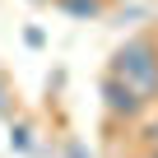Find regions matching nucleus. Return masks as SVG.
<instances>
[{
	"label": "nucleus",
	"instance_id": "obj_13",
	"mask_svg": "<svg viewBox=\"0 0 158 158\" xmlns=\"http://www.w3.org/2000/svg\"><path fill=\"white\" fill-rule=\"evenodd\" d=\"M135 158H149V153H135Z\"/></svg>",
	"mask_w": 158,
	"mask_h": 158
},
{
	"label": "nucleus",
	"instance_id": "obj_12",
	"mask_svg": "<svg viewBox=\"0 0 158 158\" xmlns=\"http://www.w3.org/2000/svg\"><path fill=\"white\" fill-rule=\"evenodd\" d=\"M144 153H149V158H158V149H144Z\"/></svg>",
	"mask_w": 158,
	"mask_h": 158
},
{
	"label": "nucleus",
	"instance_id": "obj_11",
	"mask_svg": "<svg viewBox=\"0 0 158 158\" xmlns=\"http://www.w3.org/2000/svg\"><path fill=\"white\" fill-rule=\"evenodd\" d=\"M28 5H51V0H28Z\"/></svg>",
	"mask_w": 158,
	"mask_h": 158
},
{
	"label": "nucleus",
	"instance_id": "obj_8",
	"mask_svg": "<svg viewBox=\"0 0 158 158\" xmlns=\"http://www.w3.org/2000/svg\"><path fill=\"white\" fill-rule=\"evenodd\" d=\"M60 158H93V149L79 139V135H65L60 139Z\"/></svg>",
	"mask_w": 158,
	"mask_h": 158
},
{
	"label": "nucleus",
	"instance_id": "obj_14",
	"mask_svg": "<svg viewBox=\"0 0 158 158\" xmlns=\"http://www.w3.org/2000/svg\"><path fill=\"white\" fill-rule=\"evenodd\" d=\"M112 5H116V0H112Z\"/></svg>",
	"mask_w": 158,
	"mask_h": 158
},
{
	"label": "nucleus",
	"instance_id": "obj_10",
	"mask_svg": "<svg viewBox=\"0 0 158 158\" xmlns=\"http://www.w3.org/2000/svg\"><path fill=\"white\" fill-rule=\"evenodd\" d=\"M47 93H51V98L65 93V65H51V74H47Z\"/></svg>",
	"mask_w": 158,
	"mask_h": 158
},
{
	"label": "nucleus",
	"instance_id": "obj_4",
	"mask_svg": "<svg viewBox=\"0 0 158 158\" xmlns=\"http://www.w3.org/2000/svg\"><path fill=\"white\" fill-rule=\"evenodd\" d=\"M51 10H60L74 23H93V19H107L112 14V0H51Z\"/></svg>",
	"mask_w": 158,
	"mask_h": 158
},
{
	"label": "nucleus",
	"instance_id": "obj_1",
	"mask_svg": "<svg viewBox=\"0 0 158 158\" xmlns=\"http://www.w3.org/2000/svg\"><path fill=\"white\" fill-rule=\"evenodd\" d=\"M107 70L135 79L139 93L149 98V107H158V33H130L107 56Z\"/></svg>",
	"mask_w": 158,
	"mask_h": 158
},
{
	"label": "nucleus",
	"instance_id": "obj_9",
	"mask_svg": "<svg viewBox=\"0 0 158 158\" xmlns=\"http://www.w3.org/2000/svg\"><path fill=\"white\" fill-rule=\"evenodd\" d=\"M23 47H28V51H42V47H47V28L28 23V28H23Z\"/></svg>",
	"mask_w": 158,
	"mask_h": 158
},
{
	"label": "nucleus",
	"instance_id": "obj_6",
	"mask_svg": "<svg viewBox=\"0 0 158 158\" xmlns=\"http://www.w3.org/2000/svg\"><path fill=\"white\" fill-rule=\"evenodd\" d=\"M112 19L116 23H139V19H149V10L139 5V0H116V5H112Z\"/></svg>",
	"mask_w": 158,
	"mask_h": 158
},
{
	"label": "nucleus",
	"instance_id": "obj_7",
	"mask_svg": "<svg viewBox=\"0 0 158 158\" xmlns=\"http://www.w3.org/2000/svg\"><path fill=\"white\" fill-rule=\"evenodd\" d=\"M19 116V102H14V84L5 79V70H0V121H14Z\"/></svg>",
	"mask_w": 158,
	"mask_h": 158
},
{
	"label": "nucleus",
	"instance_id": "obj_5",
	"mask_svg": "<svg viewBox=\"0 0 158 158\" xmlns=\"http://www.w3.org/2000/svg\"><path fill=\"white\" fill-rule=\"evenodd\" d=\"M130 130H135V144L139 149H158V107H149L144 121H135Z\"/></svg>",
	"mask_w": 158,
	"mask_h": 158
},
{
	"label": "nucleus",
	"instance_id": "obj_2",
	"mask_svg": "<svg viewBox=\"0 0 158 158\" xmlns=\"http://www.w3.org/2000/svg\"><path fill=\"white\" fill-rule=\"evenodd\" d=\"M102 112H107V126H135V121H144V112H149V98L139 93V84L135 79H126V74H102Z\"/></svg>",
	"mask_w": 158,
	"mask_h": 158
},
{
	"label": "nucleus",
	"instance_id": "obj_3",
	"mask_svg": "<svg viewBox=\"0 0 158 158\" xmlns=\"http://www.w3.org/2000/svg\"><path fill=\"white\" fill-rule=\"evenodd\" d=\"M5 130H10V153L14 158H33L37 153V121L33 116H14V121H5Z\"/></svg>",
	"mask_w": 158,
	"mask_h": 158
}]
</instances>
